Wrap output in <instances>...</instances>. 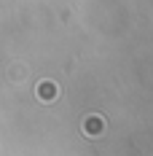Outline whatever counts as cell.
I'll use <instances>...</instances> for the list:
<instances>
[{"mask_svg": "<svg viewBox=\"0 0 153 156\" xmlns=\"http://www.w3.org/2000/svg\"><path fill=\"white\" fill-rule=\"evenodd\" d=\"M54 94H57V86H54V83H40V97H43V100H51V97H54Z\"/></svg>", "mask_w": 153, "mask_h": 156, "instance_id": "1", "label": "cell"}]
</instances>
